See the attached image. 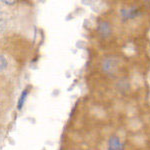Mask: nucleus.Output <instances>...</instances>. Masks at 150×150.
Wrapping results in <instances>:
<instances>
[{"mask_svg":"<svg viewBox=\"0 0 150 150\" xmlns=\"http://www.w3.org/2000/svg\"><path fill=\"white\" fill-rule=\"evenodd\" d=\"M116 67H117V61L115 59L109 58V59H105L103 62V70L107 73H113L115 71Z\"/></svg>","mask_w":150,"mask_h":150,"instance_id":"obj_1","label":"nucleus"},{"mask_svg":"<svg viewBox=\"0 0 150 150\" xmlns=\"http://www.w3.org/2000/svg\"><path fill=\"white\" fill-rule=\"evenodd\" d=\"M98 31L103 37H108L111 34V26L110 24L106 21H102L99 23L98 26Z\"/></svg>","mask_w":150,"mask_h":150,"instance_id":"obj_2","label":"nucleus"},{"mask_svg":"<svg viewBox=\"0 0 150 150\" xmlns=\"http://www.w3.org/2000/svg\"><path fill=\"white\" fill-rule=\"evenodd\" d=\"M109 148L110 150H121L122 144L118 137H116V136L111 137V139L109 141Z\"/></svg>","mask_w":150,"mask_h":150,"instance_id":"obj_3","label":"nucleus"},{"mask_svg":"<svg viewBox=\"0 0 150 150\" xmlns=\"http://www.w3.org/2000/svg\"><path fill=\"white\" fill-rule=\"evenodd\" d=\"M138 12H137L136 8H131L128 9V10H123L122 11V15L124 16L125 18H134L138 15Z\"/></svg>","mask_w":150,"mask_h":150,"instance_id":"obj_4","label":"nucleus"},{"mask_svg":"<svg viewBox=\"0 0 150 150\" xmlns=\"http://www.w3.org/2000/svg\"><path fill=\"white\" fill-rule=\"evenodd\" d=\"M7 67V60L3 55H0V71L4 70Z\"/></svg>","mask_w":150,"mask_h":150,"instance_id":"obj_5","label":"nucleus"},{"mask_svg":"<svg viewBox=\"0 0 150 150\" xmlns=\"http://www.w3.org/2000/svg\"><path fill=\"white\" fill-rule=\"evenodd\" d=\"M26 95H27V91H24V92L22 93V95H21V97H20V101H19V103H18V108H19V109H21V107H22L24 101H25Z\"/></svg>","mask_w":150,"mask_h":150,"instance_id":"obj_6","label":"nucleus"},{"mask_svg":"<svg viewBox=\"0 0 150 150\" xmlns=\"http://www.w3.org/2000/svg\"><path fill=\"white\" fill-rule=\"evenodd\" d=\"M5 28H6V20L4 18L0 17V32H2Z\"/></svg>","mask_w":150,"mask_h":150,"instance_id":"obj_7","label":"nucleus"},{"mask_svg":"<svg viewBox=\"0 0 150 150\" xmlns=\"http://www.w3.org/2000/svg\"><path fill=\"white\" fill-rule=\"evenodd\" d=\"M4 3H6V4H14L15 3V1H3Z\"/></svg>","mask_w":150,"mask_h":150,"instance_id":"obj_8","label":"nucleus"}]
</instances>
